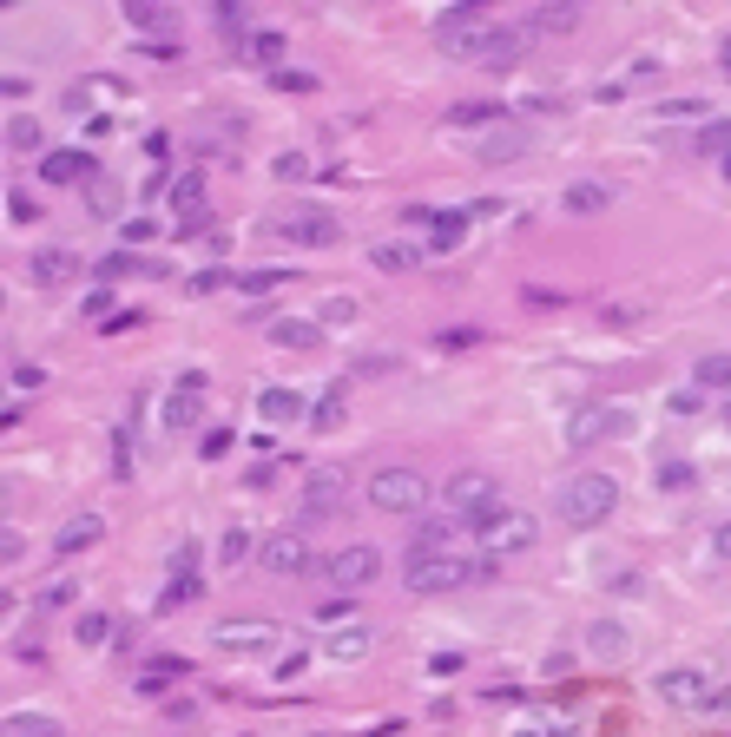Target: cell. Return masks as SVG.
<instances>
[{
  "label": "cell",
  "mask_w": 731,
  "mask_h": 737,
  "mask_svg": "<svg viewBox=\"0 0 731 737\" xmlns=\"http://www.w3.org/2000/svg\"><path fill=\"white\" fill-rule=\"evenodd\" d=\"M620 507V481L613 474H567L560 481V494H554V514H560V527H600L606 514Z\"/></svg>",
  "instance_id": "obj_1"
},
{
  "label": "cell",
  "mask_w": 731,
  "mask_h": 737,
  "mask_svg": "<svg viewBox=\"0 0 731 737\" xmlns=\"http://www.w3.org/2000/svg\"><path fill=\"white\" fill-rule=\"evenodd\" d=\"M494 27H501V20H494L488 7H455V14L435 20V47H442L448 60H481L488 40H494Z\"/></svg>",
  "instance_id": "obj_2"
},
{
  "label": "cell",
  "mask_w": 731,
  "mask_h": 737,
  "mask_svg": "<svg viewBox=\"0 0 731 737\" xmlns=\"http://www.w3.org/2000/svg\"><path fill=\"white\" fill-rule=\"evenodd\" d=\"M271 231L284 237V244H297V251H330L336 237H343V218L323 211V204H297V211H277Z\"/></svg>",
  "instance_id": "obj_3"
},
{
  "label": "cell",
  "mask_w": 731,
  "mask_h": 737,
  "mask_svg": "<svg viewBox=\"0 0 731 737\" xmlns=\"http://www.w3.org/2000/svg\"><path fill=\"white\" fill-rule=\"evenodd\" d=\"M468 534H475L481 547H488L494 560H501V553H527L541 527H534V514H521V507H494V514L468 520Z\"/></svg>",
  "instance_id": "obj_4"
},
{
  "label": "cell",
  "mask_w": 731,
  "mask_h": 737,
  "mask_svg": "<svg viewBox=\"0 0 731 737\" xmlns=\"http://www.w3.org/2000/svg\"><path fill=\"white\" fill-rule=\"evenodd\" d=\"M369 507L376 514H422L429 507V481L415 468H376L369 474Z\"/></svg>",
  "instance_id": "obj_5"
},
{
  "label": "cell",
  "mask_w": 731,
  "mask_h": 737,
  "mask_svg": "<svg viewBox=\"0 0 731 737\" xmlns=\"http://www.w3.org/2000/svg\"><path fill=\"white\" fill-rule=\"evenodd\" d=\"M442 507H448L455 520H481V514H494V507H501V481H494L488 468H461V474H448Z\"/></svg>",
  "instance_id": "obj_6"
},
{
  "label": "cell",
  "mask_w": 731,
  "mask_h": 737,
  "mask_svg": "<svg viewBox=\"0 0 731 737\" xmlns=\"http://www.w3.org/2000/svg\"><path fill=\"white\" fill-rule=\"evenodd\" d=\"M626 415L620 402H580L573 408V422H567V448L573 455H587V448H600V441H613V435H626Z\"/></svg>",
  "instance_id": "obj_7"
},
{
  "label": "cell",
  "mask_w": 731,
  "mask_h": 737,
  "mask_svg": "<svg viewBox=\"0 0 731 737\" xmlns=\"http://www.w3.org/2000/svg\"><path fill=\"white\" fill-rule=\"evenodd\" d=\"M343 501H350V474L343 468H310L303 474V494H297V520L317 527V520L343 514Z\"/></svg>",
  "instance_id": "obj_8"
},
{
  "label": "cell",
  "mask_w": 731,
  "mask_h": 737,
  "mask_svg": "<svg viewBox=\"0 0 731 737\" xmlns=\"http://www.w3.org/2000/svg\"><path fill=\"white\" fill-rule=\"evenodd\" d=\"M652 691H659V705H679V711H712L718 705L712 672H699V665H666V672L652 678Z\"/></svg>",
  "instance_id": "obj_9"
},
{
  "label": "cell",
  "mask_w": 731,
  "mask_h": 737,
  "mask_svg": "<svg viewBox=\"0 0 731 737\" xmlns=\"http://www.w3.org/2000/svg\"><path fill=\"white\" fill-rule=\"evenodd\" d=\"M376 573H382V553L369 547V540H356V547H336L330 560H323V580H330L336 593H363Z\"/></svg>",
  "instance_id": "obj_10"
},
{
  "label": "cell",
  "mask_w": 731,
  "mask_h": 737,
  "mask_svg": "<svg viewBox=\"0 0 731 737\" xmlns=\"http://www.w3.org/2000/svg\"><path fill=\"white\" fill-rule=\"evenodd\" d=\"M257 560L271 566L277 580H297V573H310V534H303V527H284V534H271L257 547Z\"/></svg>",
  "instance_id": "obj_11"
},
{
  "label": "cell",
  "mask_w": 731,
  "mask_h": 737,
  "mask_svg": "<svg viewBox=\"0 0 731 737\" xmlns=\"http://www.w3.org/2000/svg\"><path fill=\"white\" fill-rule=\"evenodd\" d=\"M461 534H468V520H455V514H448V520H422V527L409 534V566H415V560H442V553H455Z\"/></svg>",
  "instance_id": "obj_12"
},
{
  "label": "cell",
  "mask_w": 731,
  "mask_h": 737,
  "mask_svg": "<svg viewBox=\"0 0 731 737\" xmlns=\"http://www.w3.org/2000/svg\"><path fill=\"white\" fill-rule=\"evenodd\" d=\"M80 277V257L66 251V244H47V251H33L27 257V283L33 290H60V283Z\"/></svg>",
  "instance_id": "obj_13"
},
{
  "label": "cell",
  "mask_w": 731,
  "mask_h": 737,
  "mask_svg": "<svg viewBox=\"0 0 731 737\" xmlns=\"http://www.w3.org/2000/svg\"><path fill=\"white\" fill-rule=\"evenodd\" d=\"M198 402H205V369H185V376L172 382V395H165V428H191L198 422Z\"/></svg>",
  "instance_id": "obj_14"
},
{
  "label": "cell",
  "mask_w": 731,
  "mask_h": 737,
  "mask_svg": "<svg viewBox=\"0 0 731 737\" xmlns=\"http://www.w3.org/2000/svg\"><path fill=\"white\" fill-rule=\"evenodd\" d=\"M205 593V580H198V547H178L172 553V586L159 593V612H178L185 599H198Z\"/></svg>",
  "instance_id": "obj_15"
},
{
  "label": "cell",
  "mask_w": 731,
  "mask_h": 737,
  "mask_svg": "<svg viewBox=\"0 0 731 737\" xmlns=\"http://www.w3.org/2000/svg\"><path fill=\"white\" fill-rule=\"evenodd\" d=\"M40 178H47V185H93V158L80 152V145H60V152H47L40 158Z\"/></svg>",
  "instance_id": "obj_16"
},
{
  "label": "cell",
  "mask_w": 731,
  "mask_h": 737,
  "mask_svg": "<svg viewBox=\"0 0 731 737\" xmlns=\"http://www.w3.org/2000/svg\"><path fill=\"white\" fill-rule=\"evenodd\" d=\"M172 211H178V231H205V172H185L172 178Z\"/></svg>",
  "instance_id": "obj_17"
},
{
  "label": "cell",
  "mask_w": 731,
  "mask_h": 737,
  "mask_svg": "<svg viewBox=\"0 0 731 737\" xmlns=\"http://www.w3.org/2000/svg\"><path fill=\"white\" fill-rule=\"evenodd\" d=\"M527 40H534V33H527L521 20H508V27H494V40H488V53H481V66H488V73H508V66H521Z\"/></svg>",
  "instance_id": "obj_18"
},
{
  "label": "cell",
  "mask_w": 731,
  "mask_h": 737,
  "mask_svg": "<svg viewBox=\"0 0 731 737\" xmlns=\"http://www.w3.org/2000/svg\"><path fill=\"white\" fill-rule=\"evenodd\" d=\"M560 211H573V218H600V211H613V185H600V178H573V185L560 191Z\"/></svg>",
  "instance_id": "obj_19"
},
{
  "label": "cell",
  "mask_w": 731,
  "mask_h": 737,
  "mask_svg": "<svg viewBox=\"0 0 731 737\" xmlns=\"http://www.w3.org/2000/svg\"><path fill=\"white\" fill-rule=\"evenodd\" d=\"M198 145H205L211 158H231L244 145V119H238V112H211L205 132H198Z\"/></svg>",
  "instance_id": "obj_20"
},
{
  "label": "cell",
  "mask_w": 731,
  "mask_h": 737,
  "mask_svg": "<svg viewBox=\"0 0 731 737\" xmlns=\"http://www.w3.org/2000/svg\"><path fill=\"white\" fill-rule=\"evenodd\" d=\"M99 534H106V520H99V514H73L60 534H53V553H60V560H73V553L99 547Z\"/></svg>",
  "instance_id": "obj_21"
},
{
  "label": "cell",
  "mask_w": 731,
  "mask_h": 737,
  "mask_svg": "<svg viewBox=\"0 0 731 737\" xmlns=\"http://www.w3.org/2000/svg\"><path fill=\"white\" fill-rule=\"evenodd\" d=\"M126 20H132V33H152V40H172L178 33V14L159 7V0H126Z\"/></svg>",
  "instance_id": "obj_22"
},
{
  "label": "cell",
  "mask_w": 731,
  "mask_h": 737,
  "mask_svg": "<svg viewBox=\"0 0 731 737\" xmlns=\"http://www.w3.org/2000/svg\"><path fill=\"white\" fill-rule=\"evenodd\" d=\"M238 53H244L251 66H271V73H284V53H290V40H284V33H271V27H257L251 40H238Z\"/></svg>",
  "instance_id": "obj_23"
},
{
  "label": "cell",
  "mask_w": 731,
  "mask_h": 737,
  "mask_svg": "<svg viewBox=\"0 0 731 737\" xmlns=\"http://www.w3.org/2000/svg\"><path fill=\"white\" fill-rule=\"evenodd\" d=\"M343 415H350V382H330V389L310 402V428L330 435V428H343Z\"/></svg>",
  "instance_id": "obj_24"
},
{
  "label": "cell",
  "mask_w": 731,
  "mask_h": 737,
  "mask_svg": "<svg viewBox=\"0 0 731 737\" xmlns=\"http://www.w3.org/2000/svg\"><path fill=\"white\" fill-rule=\"evenodd\" d=\"M692 389H699V395H731V356H718V349L699 356V362H692Z\"/></svg>",
  "instance_id": "obj_25"
},
{
  "label": "cell",
  "mask_w": 731,
  "mask_h": 737,
  "mask_svg": "<svg viewBox=\"0 0 731 737\" xmlns=\"http://www.w3.org/2000/svg\"><path fill=\"white\" fill-rule=\"evenodd\" d=\"M626 645H633V639H626L620 619H593V626H587V652H593V659H626Z\"/></svg>",
  "instance_id": "obj_26"
},
{
  "label": "cell",
  "mask_w": 731,
  "mask_h": 737,
  "mask_svg": "<svg viewBox=\"0 0 731 737\" xmlns=\"http://www.w3.org/2000/svg\"><path fill=\"white\" fill-rule=\"evenodd\" d=\"M257 415H264V422H303L310 408H303L297 389H264V395H257Z\"/></svg>",
  "instance_id": "obj_27"
},
{
  "label": "cell",
  "mask_w": 731,
  "mask_h": 737,
  "mask_svg": "<svg viewBox=\"0 0 731 737\" xmlns=\"http://www.w3.org/2000/svg\"><path fill=\"white\" fill-rule=\"evenodd\" d=\"M468 218H475V211H435V224H429V244H435V251H455L461 237H468Z\"/></svg>",
  "instance_id": "obj_28"
},
{
  "label": "cell",
  "mask_w": 731,
  "mask_h": 737,
  "mask_svg": "<svg viewBox=\"0 0 731 737\" xmlns=\"http://www.w3.org/2000/svg\"><path fill=\"white\" fill-rule=\"evenodd\" d=\"M369 264H376V270H389V277H396V270H415V264H422V251H415L409 237H402V244H396V237H389V244H376V251H369Z\"/></svg>",
  "instance_id": "obj_29"
},
{
  "label": "cell",
  "mask_w": 731,
  "mask_h": 737,
  "mask_svg": "<svg viewBox=\"0 0 731 737\" xmlns=\"http://www.w3.org/2000/svg\"><path fill=\"white\" fill-rule=\"evenodd\" d=\"M521 27L527 33H573V27H580V7H534Z\"/></svg>",
  "instance_id": "obj_30"
},
{
  "label": "cell",
  "mask_w": 731,
  "mask_h": 737,
  "mask_svg": "<svg viewBox=\"0 0 731 737\" xmlns=\"http://www.w3.org/2000/svg\"><path fill=\"white\" fill-rule=\"evenodd\" d=\"M40 145H47V132H40V119H27V112H14V119H7V152H40Z\"/></svg>",
  "instance_id": "obj_31"
},
{
  "label": "cell",
  "mask_w": 731,
  "mask_h": 737,
  "mask_svg": "<svg viewBox=\"0 0 731 737\" xmlns=\"http://www.w3.org/2000/svg\"><path fill=\"white\" fill-rule=\"evenodd\" d=\"M494 119H508V106H494V99H468V106H448V126H494Z\"/></svg>",
  "instance_id": "obj_32"
},
{
  "label": "cell",
  "mask_w": 731,
  "mask_h": 737,
  "mask_svg": "<svg viewBox=\"0 0 731 737\" xmlns=\"http://www.w3.org/2000/svg\"><path fill=\"white\" fill-rule=\"evenodd\" d=\"M692 481H699L692 461H659V468H652V487H659V494H692Z\"/></svg>",
  "instance_id": "obj_33"
},
{
  "label": "cell",
  "mask_w": 731,
  "mask_h": 737,
  "mask_svg": "<svg viewBox=\"0 0 731 737\" xmlns=\"http://www.w3.org/2000/svg\"><path fill=\"white\" fill-rule=\"evenodd\" d=\"M290 277H297V270H290V264H271V270H244V297H271V290H284V283Z\"/></svg>",
  "instance_id": "obj_34"
},
{
  "label": "cell",
  "mask_w": 731,
  "mask_h": 737,
  "mask_svg": "<svg viewBox=\"0 0 731 737\" xmlns=\"http://www.w3.org/2000/svg\"><path fill=\"white\" fill-rule=\"evenodd\" d=\"M73 639H80L86 652H99V645L112 639V612H80V619H73Z\"/></svg>",
  "instance_id": "obj_35"
},
{
  "label": "cell",
  "mask_w": 731,
  "mask_h": 737,
  "mask_svg": "<svg viewBox=\"0 0 731 737\" xmlns=\"http://www.w3.org/2000/svg\"><path fill=\"white\" fill-rule=\"evenodd\" d=\"M323 652L350 665V659H363V652H369V632H363V626H350V632H330V639H323Z\"/></svg>",
  "instance_id": "obj_36"
},
{
  "label": "cell",
  "mask_w": 731,
  "mask_h": 737,
  "mask_svg": "<svg viewBox=\"0 0 731 737\" xmlns=\"http://www.w3.org/2000/svg\"><path fill=\"white\" fill-rule=\"evenodd\" d=\"M699 152L731 165V119H705V126H699Z\"/></svg>",
  "instance_id": "obj_37"
},
{
  "label": "cell",
  "mask_w": 731,
  "mask_h": 737,
  "mask_svg": "<svg viewBox=\"0 0 731 737\" xmlns=\"http://www.w3.org/2000/svg\"><path fill=\"white\" fill-rule=\"evenodd\" d=\"M271 336L284 349H317L323 343V323H271Z\"/></svg>",
  "instance_id": "obj_38"
},
{
  "label": "cell",
  "mask_w": 731,
  "mask_h": 737,
  "mask_svg": "<svg viewBox=\"0 0 731 737\" xmlns=\"http://www.w3.org/2000/svg\"><path fill=\"white\" fill-rule=\"evenodd\" d=\"M7 737H66V731L53 718H40V711H14V718H7Z\"/></svg>",
  "instance_id": "obj_39"
},
{
  "label": "cell",
  "mask_w": 731,
  "mask_h": 737,
  "mask_svg": "<svg viewBox=\"0 0 731 737\" xmlns=\"http://www.w3.org/2000/svg\"><path fill=\"white\" fill-rule=\"evenodd\" d=\"M218 639L224 645H264V639H271V626H264V619H231V626H218Z\"/></svg>",
  "instance_id": "obj_40"
},
{
  "label": "cell",
  "mask_w": 731,
  "mask_h": 737,
  "mask_svg": "<svg viewBox=\"0 0 731 737\" xmlns=\"http://www.w3.org/2000/svg\"><path fill=\"white\" fill-rule=\"evenodd\" d=\"M66 599H73V580H47V586H40V599H33V619H47V612H60Z\"/></svg>",
  "instance_id": "obj_41"
},
{
  "label": "cell",
  "mask_w": 731,
  "mask_h": 737,
  "mask_svg": "<svg viewBox=\"0 0 731 737\" xmlns=\"http://www.w3.org/2000/svg\"><path fill=\"white\" fill-rule=\"evenodd\" d=\"M86 198H93V211H99V218H112V211H119V185H112L106 172H99L93 185H86Z\"/></svg>",
  "instance_id": "obj_42"
},
{
  "label": "cell",
  "mask_w": 731,
  "mask_h": 737,
  "mask_svg": "<svg viewBox=\"0 0 731 737\" xmlns=\"http://www.w3.org/2000/svg\"><path fill=\"white\" fill-rule=\"evenodd\" d=\"M218 560H224V566H244V560H251V534H244V527H231V534L218 540Z\"/></svg>",
  "instance_id": "obj_43"
},
{
  "label": "cell",
  "mask_w": 731,
  "mask_h": 737,
  "mask_svg": "<svg viewBox=\"0 0 731 737\" xmlns=\"http://www.w3.org/2000/svg\"><path fill=\"white\" fill-rule=\"evenodd\" d=\"M277 93H317V73H303V66H284V73H271Z\"/></svg>",
  "instance_id": "obj_44"
},
{
  "label": "cell",
  "mask_w": 731,
  "mask_h": 737,
  "mask_svg": "<svg viewBox=\"0 0 731 737\" xmlns=\"http://www.w3.org/2000/svg\"><path fill=\"white\" fill-rule=\"evenodd\" d=\"M521 145H527L521 132H501V139H488V145H481V158H488V165H508V158L521 152Z\"/></svg>",
  "instance_id": "obj_45"
},
{
  "label": "cell",
  "mask_w": 731,
  "mask_h": 737,
  "mask_svg": "<svg viewBox=\"0 0 731 737\" xmlns=\"http://www.w3.org/2000/svg\"><path fill=\"white\" fill-rule=\"evenodd\" d=\"M218 27H224V33H244V40H251V7L224 0V7H218Z\"/></svg>",
  "instance_id": "obj_46"
},
{
  "label": "cell",
  "mask_w": 731,
  "mask_h": 737,
  "mask_svg": "<svg viewBox=\"0 0 731 737\" xmlns=\"http://www.w3.org/2000/svg\"><path fill=\"white\" fill-rule=\"evenodd\" d=\"M112 481H132V435L126 428L112 435Z\"/></svg>",
  "instance_id": "obj_47"
},
{
  "label": "cell",
  "mask_w": 731,
  "mask_h": 737,
  "mask_svg": "<svg viewBox=\"0 0 731 737\" xmlns=\"http://www.w3.org/2000/svg\"><path fill=\"white\" fill-rule=\"evenodd\" d=\"M7 218H14V224H33V218H40V204H33L27 191L14 185V191H7Z\"/></svg>",
  "instance_id": "obj_48"
},
{
  "label": "cell",
  "mask_w": 731,
  "mask_h": 737,
  "mask_svg": "<svg viewBox=\"0 0 731 737\" xmlns=\"http://www.w3.org/2000/svg\"><path fill=\"white\" fill-rule=\"evenodd\" d=\"M271 172L284 178V185H290V178H310V158H303V152H277V165H271Z\"/></svg>",
  "instance_id": "obj_49"
},
{
  "label": "cell",
  "mask_w": 731,
  "mask_h": 737,
  "mask_svg": "<svg viewBox=\"0 0 731 737\" xmlns=\"http://www.w3.org/2000/svg\"><path fill=\"white\" fill-rule=\"evenodd\" d=\"M224 448H231V428H205V441H198V455H205V461H218Z\"/></svg>",
  "instance_id": "obj_50"
},
{
  "label": "cell",
  "mask_w": 731,
  "mask_h": 737,
  "mask_svg": "<svg viewBox=\"0 0 731 737\" xmlns=\"http://www.w3.org/2000/svg\"><path fill=\"white\" fill-rule=\"evenodd\" d=\"M40 382H47L40 362H14V389H40Z\"/></svg>",
  "instance_id": "obj_51"
},
{
  "label": "cell",
  "mask_w": 731,
  "mask_h": 737,
  "mask_svg": "<svg viewBox=\"0 0 731 737\" xmlns=\"http://www.w3.org/2000/svg\"><path fill=\"white\" fill-rule=\"evenodd\" d=\"M132 323H139V310H112V316H106V323H99V330H106V336H126V330H132Z\"/></svg>",
  "instance_id": "obj_52"
},
{
  "label": "cell",
  "mask_w": 731,
  "mask_h": 737,
  "mask_svg": "<svg viewBox=\"0 0 731 737\" xmlns=\"http://www.w3.org/2000/svg\"><path fill=\"white\" fill-rule=\"evenodd\" d=\"M712 553L731 566V520H718V527H712Z\"/></svg>",
  "instance_id": "obj_53"
},
{
  "label": "cell",
  "mask_w": 731,
  "mask_h": 737,
  "mask_svg": "<svg viewBox=\"0 0 731 737\" xmlns=\"http://www.w3.org/2000/svg\"><path fill=\"white\" fill-rule=\"evenodd\" d=\"M402 224H415V231H422V224H435V204H402Z\"/></svg>",
  "instance_id": "obj_54"
},
{
  "label": "cell",
  "mask_w": 731,
  "mask_h": 737,
  "mask_svg": "<svg viewBox=\"0 0 731 737\" xmlns=\"http://www.w3.org/2000/svg\"><path fill=\"white\" fill-rule=\"evenodd\" d=\"M699 106H705V99H672V106H659V119H692Z\"/></svg>",
  "instance_id": "obj_55"
},
{
  "label": "cell",
  "mask_w": 731,
  "mask_h": 737,
  "mask_svg": "<svg viewBox=\"0 0 731 737\" xmlns=\"http://www.w3.org/2000/svg\"><path fill=\"white\" fill-rule=\"evenodd\" d=\"M429 672H435V678H448V672H461V652H435V659H429Z\"/></svg>",
  "instance_id": "obj_56"
},
{
  "label": "cell",
  "mask_w": 731,
  "mask_h": 737,
  "mask_svg": "<svg viewBox=\"0 0 731 737\" xmlns=\"http://www.w3.org/2000/svg\"><path fill=\"white\" fill-rule=\"evenodd\" d=\"M132 270V251H119V257H106V264H99V277H126Z\"/></svg>",
  "instance_id": "obj_57"
},
{
  "label": "cell",
  "mask_w": 731,
  "mask_h": 737,
  "mask_svg": "<svg viewBox=\"0 0 731 737\" xmlns=\"http://www.w3.org/2000/svg\"><path fill=\"white\" fill-rule=\"evenodd\" d=\"M126 237H132V244H145V237H159V224H152V218H132Z\"/></svg>",
  "instance_id": "obj_58"
},
{
  "label": "cell",
  "mask_w": 731,
  "mask_h": 737,
  "mask_svg": "<svg viewBox=\"0 0 731 737\" xmlns=\"http://www.w3.org/2000/svg\"><path fill=\"white\" fill-rule=\"evenodd\" d=\"M718 66H725V73H731V33H725V53H718Z\"/></svg>",
  "instance_id": "obj_59"
},
{
  "label": "cell",
  "mask_w": 731,
  "mask_h": 737,
  "mask_svg": "<svg viewBox=\"0 0 731 737\" xmlns=\"http://www.w3.org/2000/svg\"><path fill=\"white\" fill-rule=\"evenodd\" d=\"M725 422H731V408H725Z\"/></svg>",
  "instance_id": "obj_60"
},
{
  "label": "cell",
  "mask_w": 731,
  "mask_h": 737,
  "mask_svg": "<svg viewBox=\"0 0 731 737\" xmlns=\"http://www.w3.org/2000/svg\"><path fill=\"white\" fill-rule=\"evenodd\" d=\"M725 178H731V165H725Z\"/></svg>",
  "instance_id": "obj_61"
}]
</instances>
